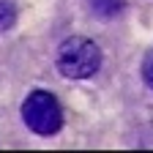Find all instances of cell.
Returning a JSON list of instances; mask_svg holds the SVG:
<instances>
[{
    "mask_svg": "<svg viewBox=\"0 0 153 153\" xmlns=\"http://www.w3.org/2000/svg\"><path fill=\"white\" fill-rule=\"evenodd\" d=\"M101 66V52L90 38L71 36L57 49V68L68 79H88L99 71Z\"/></svg>",
    "mask_w": 153,
    "mask_h": 153,
    "instance_id": "1",
    "label": "cell"
},
{
    "mask_svg": "<svg viewBox=\"0 0 153 153\" xmlns=\"http://www.w3.org/2000/svg\"><path fill=\"white\" fill-rule=\"evenodd\" d=\"M22 118H25L30 131L41 134V137H52L63 126V109H60V101L52 93L33 90L22 104Z\"/></svg>",
    "mask_w": 153,
    "mask_h": 153,
    "instance_id": "2",
    "label": "cell"
},
{
    "mask_svg": "<svg viewBox=\"0 0 153 153\" xmlns=\"http://www.w3.org/2000/svg\"><path fill=\"white\" fill-rule=\"evenodd\" d=\"M90 8L99 16H115L123 8V0H90Z\"/></svg>",
    "mask_w": 153,
    "mask_h": 153,
    "instance_id": "3",
    "label": "cell"
},
{
    "mask_svg": "<svg viewBox=\"0 0 153 153\" xmlns=\"http://www.w3.org/2000/svg\"><path fill=\"white\" fill-rule=\"evenodd\" d=\"M14 19H16L14 6L8 3V0H0V30H8L14 25Z\"/></svg>",
    "mask_w": 153,
    "mask_h": 153,
    "instance_id": "4",
    "label": "cell"
},
{
    "mask_svg": "<svg viewBox=\"0 0 153 153\" xmlns=\"http://www.w3.org/2000/svg\"><path fill=\"white\" fill-rule=\"evenodd\" d=\"M142 79L148 88H153V49L145 55V60H142Z\"/></svg>",
    "mask_w": 153,
    "mask_h": 153,
    "instance_id": "5",
    "label": "cell"
}]
</instances>
